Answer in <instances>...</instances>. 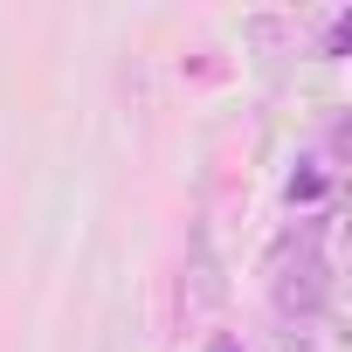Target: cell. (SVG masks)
Segmentation results:
<instances>
[{"label":"cell","mask_w":352,"mask_h":352,"mask_svg":"<svg viewBox=\"0 0 352 352\" xmlns=\"http://www.w3.org/2000/svg\"><path fill=\"white\" fill-rule=\"evenodd\" d=\"M270 297L283 318H318L331 304V263H324V228H297L270 249Z\"/></svg>","instance_id":"cell-1"},{"label":"cell","mask_w":352,"mask_h":352,"mask_svg":"<svg viewBox=\"0 0 352 352\" xmlns=\"http://www.w3.org/2000/svg\"><path fill=\"white\" fill-rule=\"evenodd\" d=\"M221 297H228V283H221L214 242H208V228H194V242H187V276H180V311H187V318H214Z\"/></svg>","instance_id":"cell-2"},{"label":"cell","mask_w":352,"mask_h":352,"mask_svg":"<svg viewBox=\"0 0 352 352\" xmlns=\"http://www.w3.org/2000/svg\"><path fill=\"white\" fill-rule=\"evenodd\" d=\"M208 352H242V345H235V338H214V345H208Z\"/></svg>","instance_id":"cell-3"}]
</instances>
